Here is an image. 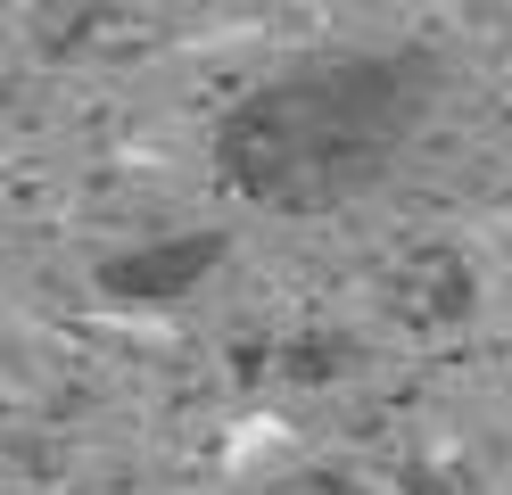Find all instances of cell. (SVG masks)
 Masks as SVG:
<instances>
[{"instance_id": "obj_2", "label": "cell", "mask_w": 512, "mask_h": 495, "mask_svg": "<svg viewBox=\"0 0 512 495\" xmlns=\"http://www.w3.org/2000/svg\"><path fill=\"white\" fill-rule=\"evenodd\" d=\"M223 264V231H174V240H141L100 264V297L108 306H174Z\"/></svg>"}, {"instance_id": "obj_1", "label": "cell", "mask_w": 512, "mask_h": 495, "mask_svg": "<svg viewBox=\"0 0 512 495\" xmlns=\"http://www.w3.org/2000/svg\"><path fill=\"white\" fill-rule=\"evenodd\" d=\"M446 66L422 42L389 50H314L281 75L248 83L215 124V174L248 207L314 215L372 190L413 149L438 108Z\"/></svg>"}]
</instances>
